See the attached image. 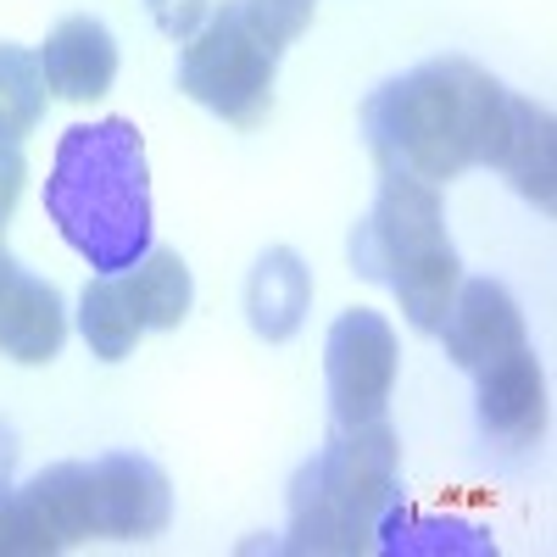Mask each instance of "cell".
Masks as SVG:
<instances>
[{
    "mask_svg": "<svg viewBox=\"0 0 557 557\" xmlns=\"http://www.w3.org/2000/svg\"><path fill=\"white\" fill-rule=\"evenodd\" d=\"M507 123V89L462 57L424 62L362 101V134L380 173L418 184H451L469 168L496 162V139Z\"/></svg>",
    "mask_w": 557,
    "mask_h": 557,
    "instance_id": "1",
    "label": "cell"
},
{
    "mask_svg": "<svg viewBox=\"0 0 557 557\" xmlns=\"http://www.w3.org/2000/svg\"><path fill=\"white\" fill-rule=\"evenodd\" d=\"M45 212L96 273L134 268L151 251V168L139 128L128 117L73 123L45 178Z\"/></svg>",
    "mask_w": 557,
    "mask_h": 557,
    "instance_id": "2",
    "label": "cell"
},
{
    "mask_svg": "<svg viewBox=\"0 0 557 557\" xmlns=\"http://www.w3.org/2000/svg\"><path fill=\"white\" fill-rule=\"evenodd\" d=\"M401 502V446L385 418L335 424L307 469L290 480V552H368L385 507Z\"/></svg>",
    "mask_w": 557,
    "mask_h": 557,
    "instance_id": "3",
    "label": "cell"
},
{
    "mask_svg": "<svg viewBox=\"0 0 557 557\" xmlns=\"http://www.w3.org/2000/svg\"><path fill=\"white\" fill-rule=\"evenodd\" d=\"M278 45L251 23L246 0H223L207 23L184 39L178 57V89L196 107L218 112L235 128H257L273 107V78H278Z\"/></svg>",
    "mask_w": 557,
    "mask_h": 557,
    "instance_id": "4",
    "label": "cell"
},
{
    "mask_svg": "<svg viewBox=\"0 0 557 557\" xmlns=\"http://www.w3.org/2000/svg\"><path fill=\"white\" fill-rule=\"evenodd\" d=\"M396 330L368 312L351 307L335 318L330 341H323V374H330V407L335 424H368V418H385V401L396 391Z\"/></svg>",
    "mask_w": 557,
    "mask_h": 557,
    "instance_id": "5",
    "label": "cell"
},
{
    "mask_svg": "<svg viewBox=\"0 0 557 557\" xmlns=\"http://www.w3.org/2000/svg\"><path fill=\"white\" fill-rule=\"evenodd\" d=\"M441 240H446V223H441L435 184L385 173L374 212L351 228V268L362 278H374V285H391L412 257H424Z\"/></svg>",
    "mask_w": 557,
    "mask_h": 557,
    "instance_id": "6",
    "label": "cell"
},
{
    "mask_svg": "<svg viewBox=\"0 0 557 557\" xmlns=\"http://www.w3.org/2000/svg\"><path fill=\"white\" fill-rule=\"evenodd\" d=\"M173 519V485L151 457L112 451L89 462V530L101 541H151Z\"/></svg>",
    "mask_w": 557,
    "mask_h": 557,
    "instance_id": "7",
    "label": "cell"
},
{
    "mask_svg": "<svg viewBox=\"0 0 557 557\" xmlns=\"http://www.w3.org/2000/svg\"><path fill=\"white\" fill-rule=\"evenodd\" d=\"M435 335L446 341V357L457 368L480 374L485 362H496V357L524 346V312H519L513 296H507V285H496V278H462Z\"/></svg>",
    "mask_w": 557,
    "mask_h": 557,
    "instance_id": "8",
    "label": "cell"
},
{
    "mask_svg": "<svg viewBox=\"0 0 557 557\" xmlns=\"http://www.w3.org/2000/svg\"><path fill=\"white\" fill-rule=\"evenodd\" d=\"M474 380H480V396H474L480 430L496 446H535L546 435V374L530 346L485 362Z\"/></svg>",
    "mask_w": 557,
    "mask_h": 557,
    "instance_id": "9",
    "label": "cell"
},
{
    "mask_svg": "<svg viewBox=\"0 0 557 557\" xmlns=\"http://www.w3.org/2000/svg\"><path fill=\"white\" fill-rule=\"evenodd\" d=\"M34 57H39L45 89L73 107L101 101L117 78V39L101 17H62Z\"/></svg>",
    "mask_w": 557,
    "mask_h": 557,
    "instance_id": "10",
    "label": "cell"
},
{
    "mask_svg": "<svg viewBox=\"0 0 557 557\" xmlns=\"http://www.w3.org/2000/svg\"><path fill=\"white\" fill-rule=\"evenodd\" d=\"M67 341V312L62 290L39 273H23L17 262L0 273V357H12L23 368L51 362Z\"/></svg>",
    "mask_w": 557,
    "mask_h": 557,
    "instance_id": "11",
    "label": "cell"
},
{
    "mask_svg": "<svg viewBox=\"0 0 557 557\" xmlns=\"http://www.w3.org/2000/svg\"><path fill=\"white\" fill-rule=\"evenodd\" d=\"M507 173V184L535 201L541 212L557 207V128H552V112L524 101V96H507V123H502V139H496V162Z\"/></svg>",
    "mask_w": 557,
    "mask_h": 557,
    "instance_id": "12",
    "label": "cell"
},
{
    "mask_svg": "<svg viewBox=\"0 0 557 557\" xmlns=\"http://www.w3.org/2000/svg\"><path fill=\"white\" fill-rule=\"evenodd\" d=\"M312 307V273L290 246H273L257 257L251 278H246V318L262 341H290L301 330V318Z\"/></svg>",
    "mask_w": 557,
    "mask_h": 557,
    "instance_id": "13",
    "label": "cell"
},
{
    "mask_svg": "<svg viewBox=\"0 0 557 557\" xmlns=\"http://www.w3.org/2000/svg\"><path fill=\"white\" fill-rule=\"evenodd\" d=\"M374 546L380 552H401V557H418V552H451V557H496V541L480 535V524L469 519H441V513H412V507H385V519L374 524Z\"/></svg>",
    "mask_w": 557,
    "mask_h": 557,
    "instance_id": "14",
    "label": "cell"
},
{
    "mask_svg": "<svg viewBox=\"0 0 557 557\" xmlns=\"http://www.w3.org/2000/svg\"><path fill=\"white\" fill-rule=\"evenodd\" d=\"M123 285H128L134 312L146 330H178V323L190 318V301H196L190 268H184V257L168 251V246H151L134 268H123Z\"/></svg>",
    "mask_w": 557,
    "mask_h": 557,
    "instance_id": "15",
    "label": "cell"
},
{
    "mask_svg": "<svg viewBox=\"0 0 557 557\" xmlns=\"http://www.w3.org/2000/svg\"><path fill=\"white\" fill-rule=\"evenodd\" d=\"M78 330L89 341L101 362H123L134 351V341L146 335V323L134 312V296L123 285V273H96L84 285V301H78Z\"/></svg>",
    "mask_w": 557,
    "mask_h": 557,
    "instance_id": "16",
    "label": "cell"
},
{
    "mask_svg": "<svg viewBox=\"0 0 557 557\" xmlns=\"http://www.w3.org/2000/svg\"><path fill=\"white\" fill-rule=\"evenodd\" d=\"M457 285H462V262H457L451 240L430 246L424 257H412L391 278V290H396V301H401V312H407V323H412L418 335H435L441 330V318H446Z\"/></svg>",
    "mask_w": 557,
    "mask_h": 557,
    "instance_id": "17",
    "label": "cell"
},
{
    "mask_svg": "<svg viewBox=\"0 0 557 557\" xmlns=\"http://www.w3.org/2000/svg\"><path fill=\"white\" fill-rule=\"evenodd\" d=\"M23 496L34 502V513L45 519L62 546L67 541H89V462H57V469H45L23 485Z\"/></svg>",
    "mask_w": 557,
    "mask_h": 557,
    "instance_id": "18",
    "label": "cell"
},
{
    "mask_svg": "<svg viewBox=\"0 0 557 557\" xmlns=\"http://www.w3.org/2000/svg\"><path fill=\"white\" fill-rule=\"evenodd\" d=\"M45 117V73H39V57L23 51V45H7L0 39V139H23L39 128Z\"/></svg>",
    "mask_w": 557,
    "mask_h": 557,
    "instance_id": "19",
    "label": "cell"
},
{
    "mask_svg": "<svg viewBox=\"0 0 557 557\" xmlns=\"http://www.w3.org/2000/svg\"><path fill=\"white\" fill-rule=\"evenodd\" d=\"M62 541L45 530V519L34 513V502L23 491H0V557H45Z\"/></svg>",
    "mask_w": 557,
    "mask_h": 557,
    "instance_id": "20",
    "label": "cell"
},
{
    "mask_svg": "<svg viewBox=\"0 0 557 557\" xmlns=\"http://www.w3.org/2000/svg\"><path fill=\"white\" fill-rule=\"evenodd\" d=\"M312 7L318 0H246V12H251V23L278 45V51H285V45L312 23Z\"/></svg>",
    "mask_w": 557,
    "mask_h": 557,
    "instance_id": "21",
    "label": "cell"
},
{
    "mask_svg": "<svg viewBox=\"0 0 557 557\" xmlns=\"http://www.w3.org/2000/svg\"><path fill=\"white\" fill-rule=\"evenodd\" d=\"M146 7L168 39H190L207 23V0H146Z\"/></svg>",
    "mask_w": 557,
    "mask_h": 557,
    "instance_id": "22",
    "label": "cell"
},
{
    "mask_svg": "<svg viewBox=\"0 0 557 557\" xmlns=\"http://www.w3.org/2000/svg\"><path fill=\"white\" fill-rule=\"evenodd\" d=\"M23 184H28L23 146H12V139H0V228H7V218L17 212V201H23Z\"/></svg>",
    "mask_w": 557,
    "mask_h": 557,
    "instance_id": "23",
    "label": "cell"
},
{
    "mask_svg": "<svg viewBox=\"0 0 557 557\" xmlns=\"http://www.w3.org/2000/svg\"><path fill=\"white\" fill-rule=\"evenodd\" d=\"M12 462H17V435L12 424H0V491H12Z\"/></svg>",
    "mask_w": 557,
    "mask_h": 557,
    "instance_id": "24",
    "label": "cell"
},
{
    "mask_svg": "<svg viewBox=\"0 0 557 557\" xmlns=\"http://www.w3.org/2000/svg\"><path fill=\"white\" fill-rule=\"evenodd\" d=\"M12 268V257H7V246H0V273H7Z\"/></svg>",
    "mask_w": 557,
    "mask_h": 557,
    "instance_id": "25",
    "label": "cell"
}]
</instances>
